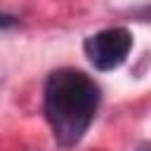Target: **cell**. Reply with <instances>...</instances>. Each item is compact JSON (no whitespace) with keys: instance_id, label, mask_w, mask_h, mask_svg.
<instances>
[{"instance_id":"obj_2","label":"cell","mask_w":151,"mask_h":151,"mask_svg":"<svg viewBox=\"0 0 151 151\" xmlns=\"http://www.w3.org/2000/svg\"><path fill=\"white\" fill-rule=\"evenodd\" d=\"M85 57L97 71H113L125 64L132 50V33L123 26L104 28L83 42Z\"/></svg>"},{"instance_id":"obj_1","label":"cell","mask_w":151,"mask_h":151,"mask_svg":"<svg viewBox=\"0 0 151 151\" xmlns=\"http://www.w3.org/2000/svg\"><path fill=\"white\" fill-rule=\"evenodd\" d=\"M99 85L78 68H57L47 76L42 109L54 139L61 146H76L92 125L99 109Z\"/></svg>"},{"instance_id":"obj_3","label":"cell","mask_w":151,"mask_h":151,"mask_svg":"<svg viewBox=\"0 0 151 151\" xmlns=\"http://www.w3.org/2000/svg\"><path fill=\"white\" fill-rule=\"evenodd\" d=\"M137 151H151V142H144V144H139V146H137Z\"/></svg>"}]
</instances>
